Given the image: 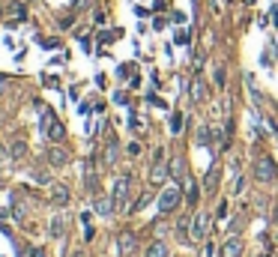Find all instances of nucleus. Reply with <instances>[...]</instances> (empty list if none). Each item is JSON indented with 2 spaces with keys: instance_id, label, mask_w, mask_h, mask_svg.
<instances>
[{
  "instance_id": "1",
  "label": "nucleus",
  "mask_w": 278,
  "mask_h": 257,
  "mask_svg": "<svg viewBox=\"0 0 278 257\" xmlns=\"http://www.w3.org/2000/svg\"><path fill=\"white\" fill-rule=\"evenodd\" d=\"M180 204H183V191H180V186H168V189L158 194V212H162V215H171Z\"/></svg>"
},
{
  "instance_id": "2",
  "label": "nucleus",
  "mask_w": 278,
  "mask_h": 257,
  "mask_svg": "<svg viewBox=\"0 0 278 257\" xmlns=\"http://www.w3.org/2000/svg\"><path fill=\"white\" fill-rule=\"evenodd\" d=\"M168 173H171V168L165 162V147H158L153 155V168H150V186H162L168 180Z\"/></svg>"
},
{
  "instance_id": "3",
  "label": "nucleus",
  "mask_w": 278,
  "mask_h": 257,
  "mask_svg": "<svg viewBox=\"0 0 278 257\" xmlns=\"http://www.w3.org/2000/svg\"><path fill=\"white\" fill-rule=\"evenodd\" d=\"M129 189H132V176H120V180H117V183H114V194H111V197H114V206H117V209H129Z\"/></svg>"
},
{
  "instance_id": "4",
  "label": "nucleus",
  "mask_w": 278,
  "mask_h": 257,
  "mask_svg": "<svg viewBox=\"0 0 278 257\" xmlns=\"http://www.w3.org/2000/svg\"><path fill=\"white\" fill-rule=\"evenodd\" d=\"M189 233H191V242H204L209 233V215L207 212H194V219L189 224Z\"/></svg>"
},
{
  "instance_id": "5",
  "label": "nucleus",
  "mask_w": 278,
  "mask_h": 257,
  "mask_svg": "<svg viewBox=\"0 0 278 257\" xmlns=\"http://www.w3.org/2000/svg\"><path fill=\"white\" fill-rule=\"evenodd\" d=\"M254 180H257V183H272V180H275V165H272L269 155H261V159L254 162Z\"/></svg>"
},
{
  "instance_id": "6",
  "label": "nucleus",
  "mask_w": 278,
  "mask_h": 257,
  "mask_svg": "<svg viewBox=\"0 0 278 257\" xmlns=\"http://www.w3.org/2000/svg\"><path fill=\"white\" fill-rule=\"evenodd\" d=\"M222 257H243V240L240 236H230V240L222 242Z\"/></svg>"
},
{
  "instance_id": "7",
  "label": "nucleus",
  "mask_w": 278,
  "mask_h": 257,
  "mask_svg": "<svg viewBox=\"0 0 278 257\" xmlns=\"http://www.w3.org/2000/svg\"><path fill=\"white\" fill-rule=\"evenodd\" d=\"M48 165H51V168H66V165H69V153L54 144L51 150H48Z\"/></svg>"
},
{
  "instance_id": "8",
  "label": "nucleus",
  "mask_w": 278,
  "mask_h": 257,
  "mask_svg": "<svg viewBox=\"0 0 278 257\" xmlns=\"http://www.w3.org/2000/svg\"><path fill=\"white\" fill-rule=\"evenodd\" d=\"M27 150H30L27 141H24V137H15V141L9 144V159H12V162H24V159H27Z\"/></svg>"
},
{
  "instance_id": "9",
  "label": "nucleus",
  "mask_w": 278,
  "mask_h": 257,
  "mask_svg": "<svg viewBox=\"0 0 278 257\" xmlns=\"http://www.w3.org/2000/svg\"><path fill=\"white\" fill-rule=\"evenodd\" d=\"M9 209H12V219H15L18 224L27 222V204H24L18 194H12V201H9Z\"/></svg>"
},
{
  "instance_id": "10",
  "label": "nucleus",
  "mask_w": 278,
  "mask_h": 257,
  "mask_svg": "<svg viewBox=\"0 0 278 257\" xmlns=\"http://www.w3.org/2000/svg\"><path fill=\"white\" fill-rule=\"evenodd\" d=\"M117 245H120V254H132V251L138 248V240H135V233L123 230L120 236H117Z\"/></svg>"
},
{
  "instance_id": "11",
  "label": "nucleus",
  "mask_w": 278,
  "mask_h": 257,
  "mask_svg": "<svg viewBox=\"0 0 278 257\" xmlns=\"http://www.w3.org/2000/svg\"><path fill=\"white\" fill-rule=\"evenodd\" d=\"M51 204L54 206H66V204H69V189H66L63 183H54V186H51Z\"/></svg>"
},
{
  "instance_id": "12",
  "label": "nucleus",
  "mask_w": 278,
  "mask_h": 257,
  "mask_svg": "<svg viewBox=\"0 0 278 257\" xmlns=\"http://www.w3.org/2000/svg\"><path fill=\"white\" fill-rule=\"evenodd\" d=\"M84 180H87V189L90 191L99 189V176H96V168H93V159H87V162H84Z\"/></svg>"
},
{
  "instance_id": "13",
  "label": "nucleus",
  "mask_w": 278,
  "mask_h": 257,
  "mask_svg": "<svg viewBox=\"0 0 278 257\" xmlns=\"http://www.w3.org/2000/svg\"><path fill=\"white\" fill-rule=\"evenodd\" d=\"M93 209H96L99 215H111L117 206H114V197H96V201H93Z\"/></svg>"
},
{
  "instance_id": "14",
  "label": "nucleus",
  "mask_w": 278,
  "mask_h": 257,
  "mask_svg": "<svg viewBox=\"0 0 278 257\" xmlns=\"http://www.w3.org/2000/svg\"><path fill=\"white\" fill-rule=\"evenodd\" d=\"M189 96H191V102H201V99H207V84H204V78H194V81H191Z\"/></svg>"
},
{
  "instance_id": "15",
  "label": "nucleus",
  "mask_w": 278,
  "mask_h": 257,
  "mask_svg": "<svg viewBox=\"0 0 278 257\" xmlns=\"http://www.w3.org/2000/svg\"><path fill=\"white\" fill-rule=\"evenodd\" d=\"M48 233H51L54 240H60V236L66 233V219H63V215H54V219H51V227H48Z\"/></svg>"
},
{
  "instance_id": "16",
  "label": "nucleus",
  "mask_w": 278,
  "mask_h": 257,
  "mask_svg": "<svg viewBox=\"0 0 278 257\" xmlns=\"http://www.w3.org/2000/svg\"><path fill=\"white\" fill-rule=\"evenodd\" d=\"M204 189H207L209 194H215V191H219V168H215V165L209 168L207 180H204Z\"/></svg>"
},
{
  "instance_id": "17",
  "label": "nucleus",
  "mask_w": 278,
  "mask_h": 257,
  "mask_svg": "<svg viewBox=\"0 0 278 257\" xmlns=\"http://www.w3.org/2000/svg\"><path fill=\"white\" fill-rule=\"evenodd\" d=\"M183 186H186V204L194 206V204H197V183H194V180L189 176V180H186Z\"/></svg>"
},
{
  "instance_id": "18",
  "label": "nucleus",
  "mask_w": 278,
  "mask_h": 257,
  "mask_svg": "<svg viewBox=\"0 0 278 257\" xmlns=\"http://www.w3.org/2000/svg\"><path fill=\"white\" fill-rule=\"evenodd\" d=\"M147 257H171L168 254V245L162 240H156V242H150V248H147Z\"/></svg>"
},
{
  "instance_id": "19",
  "label": "nucleus",
  "mask_w": 278,
  "mask_h": 257,
  "mask_svg": "<svg viewBox=\"0 0 278 257\" xmlns=\"http://www.w3.org/2000/svg\"><path fill=\"white\" fill-rule=\"evenodd\" d=\"M117 155H120V144H117V137L114 135H108V165H114Z\"/></svg>"
},
{
  "instance_id": "20",
  "label": "nucleus",
  "mask_w": 278,
  "mask_h": 257,
  "mask_svg": "<svg viewBox=\"0 0 278 257\" xmlns=\"http://www.w3.org/2000/svg\"><path fill=\"white\" fill-rule=\"evenodd\" d=\"M48 141H51V144H57V141H63V137H66V129H63V123H54L51 126V132H48Z\"/></svg>"
},
{
  "instance_id": "21",
  "label": "nucleus",
  "mask_w": 278,
  "mask_h": 257,
  "mask_svg": "<svg viewBox=\"0 0 278 257\" xmlns=\"http://www.w3.org/2000/svg\"><path fill=\"white\" fill-rule=\"evenodd\" d=\"M194 141H197L201 147H207V144H209V129H207V126H197V132H194Z\"/></svg>"
},
{
  "instance_id": "22",
  "label": "nucleus",
  "mask_w": 278,
  "mask_h": 257,
  "mask_svg": "<svg viewBox=\"0 0 278 257\" xmlns=\"http://www.w3.org/2000/svg\"><path fill=\"white\" fill-rule=\"evenodd\" d=\"M171 132H174V135H180V132H183V114H180V111H176V114H171Z\"/></svg>"
},
{
  "instance_id": "23",
  "label": "nucleus",
  "mask_w": 278,
  "mask_h": 257,
  "mask_svg": "<svg viewBox=\"0 0 278 257\" xmlns=\"http://www.w3.org/2000/svg\"><path fill=\"white\" fill-rule=\"evenodd\" d=\"M225 84H227V72L219 66V69H215V87H222V90H225Z\"/></svg>"
},
{
  "instance_id": "24",
  "label": "nucleus",
  "mask_w": 278,
  "mask_h": 257,
  "mask_svg": "<svg viewBox=\"0 0 278 257\" xmlns=\"http://www.w3.org/2000/svg\"><path fill=\"white\" fill-rule=\"evenodd\" d=\"M24 257H45V248H39V245H30V248H24Z\"/></svg>"
},
{
  "instance_id": "25",
  "label": "nucleus",
  "mask_w": 278,
  "mask_h": 257,
  "mask_svg": "<svg viewBox=\"0 0 278 257\" xmlns=\"http://www.w3.org/2000/svg\"><path fill=\"white\" fill-rule=\"evenodd\" d=\"M33 180L39 183V186H48V183H51V176H48V171H36V173H33Z\"/></svg>"
},
{
  "instance_id": "26",
  "label": "nucleus",
  "mask_w": 278,
  "mask_h": 257,
  "mask_svg": "<svg viewBox=\"0 0 278 257\" xmlns=\"http://www.w3.org/2000/svg\"><path fill=\"white\" fill-rule=\"evenodd\" d=\"M227 212H230V204H227V197L219 204V219H227Z\"/></svg>"
},
{
  "instance_id": "27",
  "label": "nucleus",
  "mask_w": 278,
  "mask_h": 257,
  "mask_svg": "<svg viewBox=\"0 0 278 257\" xmlns=\"http://www.w3.org/2000/svg\"><path fill=\"white\" fill-rule=\"evenodd\" d=\"M126 153H129V155H141V144H138V141H132V144L126 147Z\"/></svg>"
},
{
  "instance_id": "28",
  "label": "nucleus",
  "mask_w": 278,
  "mask_h": 257,
  "mask_svg": "<svg viewBox=\"0 0 278 257\" xmlns=\"http://www.w3.org/2000/svg\"><path fill=\"white\" fill-rule=\"evenodd\" d=\"M147 204H150V197H147V194H144V197H141L138 204L132 206V212H138V209H144V206H147Z\"/></svg>"
},
{
  "instance_id": "29",
  "label": "nucleus",
  "mask_w": 278,
  "mask_h": 257,
  "mask_svg": "<svg viewBox=\"0 0 278 257\" xmlns=\"http://www.w3.org/2000/svg\"><path fill=\"white\" fill-rule=\"evenodd\" d=\"M75 24V15H63L60 18V27H72Z\"/></svg>"
},
{
  "instance_id": "30",
  "label": "nucleus",
  "mask_w": 278,
  "mask_h": 257,
  "mask_svg": "<svg viewBox=\"0 0 278 257\" xmlns=\"http://www.w3.org/2000/svg\"><path fill=\"white\" fill-rule=\"evenodd\" d=\"M176 42H180V45H189V33H186V30H180V33H176Z\"/></svg>"
},
{
  "instance_id": "31",
  "label": "nucleus",
  "mask_w": 278,
  "mask_h": 257,
  "mask_svg": "<svg viewBox=\"0 0 278 257\" xmlns=\"http://www.w3.org/2000/svg\"><path fill=\"white\" fill-rule=\"evenodd\" d=\"M120 75L126 78V75H135V66H120Z\"/></svg>"
},
{
  "instance_id": "32",
  "label": "nucleus",
  "mask_w": 278,
  "mask_h": 257,
  "mask_svg": "<svg viewBox=\"0 0 278 257\" xmlns=\"http://www.w3.org/2000/svg\"><path fill=\"white\" fill-rule=\"evenodd\" d=\"M171 21H174V24H183V21H186V15H183V12H174V15H171Z\"/></svg>"
},
{
  "instance_id": "33",
  "label": "nucleus",
  "mask_w": 278,
  "mask_h": 257,
  "mask_svg": "<svg viewBox=\"0 0 278 257\" xmlns=\"http://www.w3.org/2000/svg\"><path fill=\"white\" fill-rule=\"evenodd\" d=\"M243 186H245V180H243V176H236V183H233V191H243Z\"/></svg>"
},
{
  "instance_id": "34",
  "label": "nucleus",
  "mask_w": 278,
  "mask_h": 257,
  "mask_svg": "<svg viewBox=\"0 0 278 257\" xmlns=\"http://www.w3.org/2000/svg\"><path fill=\"white\" fill-rule=\"evenodd\" d=\"M114 102H117V105H126V93H114Z\"/></svg>"
},
{
  "instance_id": "35",
  "label": "nucleus",
  "mask_w": 278,
  "mask_h": 257,
  "mask_svg": "<svg viewBox=\"0 0 278 257\" xmlns=\"http://www.w3.org/2000/svg\"><path fill=\"white\" fill-rule=\"evenodd\" d=\"M6 159H9V150H6V147H0V162H6Z\"/></svg>"
},
{
  "instance_id": "36",
  "label": "nucleus",
  "mask_w": 278,
  "mask_h": 257,
  "mask_svg": "<svg viewBox=\"0 0 278 257\" xmlns=\"http://www.w3.org/2000/svg\"><path fill=\"white\" fill-rule=\"evenodd\" d=\"M269 15H272V21H275V24H278V3H275V6H272V12H269Z\"/></svg>"
},
{
  "instance_id": "37",
  "label": "nucleus",
  "mask_w": 278,
  "mask_h": 257,
  "mask_svg": "<svg viewBox=\"0 0 278 257\" xmlns=\"http://www.w3.org/2000/svg\"><path fill=\"white\" fill-rule=\"evenodd\" d=\"M90 0H75V9H81V6H87Z\"/></svg>"
},
{
  "instance_id": "38",
  "label": "nucleus",
  "mask_w": 278,
  "mask_h": 257,
  "mask_svg": "<svg viewBox=\"0 0 278 257\" xmlns=\"http://www.w3.org/2000/svg\"><path fill=\"white\" fill-rule=\"evenodd\" d=\"M3 90H6V78H0V93H3Z\"/></svg>"
},
{
  "instance_id": "39",
  "label": "nucleus",
  "mask_w": 278,
  "mask_h": 257,
  "mask_svg": "<svg viewBox=\"0 0 278 257\" xmlns=\"http://www.w3.org/2000/svg\"><path fill=\"white\" fill-rule=\"evenodd\" d=\"M72 257H81V251H75V254H72Z\"/></svg>"
},
{
  "instance_id": "40",
  "label": "nucleus",
  "mask_w": 278,
  "mask_h": 257,
  "mask_svg": "<svg viewBox=\"0 0 278 257\" xmlns=\"http://www.w3.org/2000/svg\"><path fill=\"white\" fill-rule=\"evenodd\" d=\"M245 3H254V0H245Z\"/></svg>"
}]
</instances>
